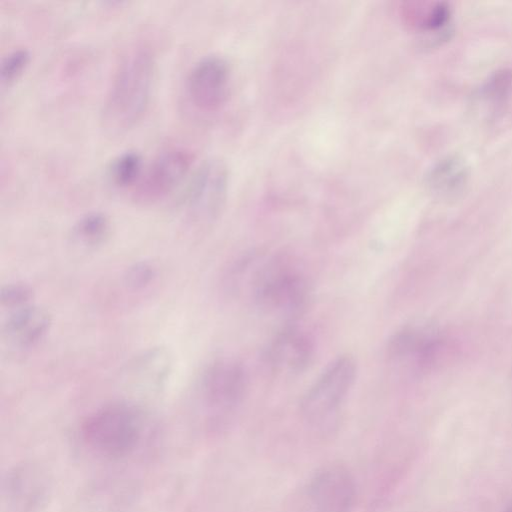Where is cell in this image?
Segmentation results:
<instances>
[{
	"label": "cell",
	"instance_id": "1",
	"mask_svg": "<svg viewBox=\"0 0 512 512\" xmlns=\"http://www.w3.org/2000/svg\"><path fill=\"white\" fill-rule=\"evenodd\" d=\"M155 70V54L146 44H136L122 55L101 112L107 131L122 133L141 120L151 98Z\"/></svg>",
	"mask_w": 512,
	"mask_h": 512
},
{
	"label": "cell",
	"instance_id": "2",
	"mask_svg": "<svg viewBox=\"0 0 512 512\" xmlns=\"http://www.w3.org/2000/svg\"><path fill=\"white\" fill-rule=\"evenodd\" d=\"M233 276L243 278L249 297L262 313L292 321L306 308L310 284L296 263L281 256H270L242 264Z\"/></svg>",
	"mask_w": 512,
	"mask_h": 512
},
{
	"label": "cell",
	"instance_id": "3",
	"mask_svg": "<svg viewBox=\"0 0 512 512\" xmlns=\"http://www.w3.org/2000/svg\"><path fill=\"white\" fill-rule=\"evenodd\" d=\"M144 411L128 401H114L91 412L80 426L84 444L94 453L111 460L131 455L145 432Z\"/></svg>",
	"mask_w": 512,
	"mask_h": 512
},
{
	"label": "cell",
	"instance_id": "4",
	"mask_svg": "<svg viewBox=\"0 0 512 512\" xmlns=\"http://www.w3.org/2000/svg\"><path fill=\"white\" fill-rule=\"evenodd\" d=\"M447 338L428 321H414L398 329L388 340L386 357L397 372L421 377L433 371L444 359Z\"/></svg>",
	"mask_w": 512,
	"mask_h": 512
},
{
	"label": "cell",
	"instance_id": "5",
	"mask_svg": "<svg viewBox=\"0 0 512 512\" xmlns=\"http://www.w3.org/2000/svg\"><path fill=\"white\" fill-rule=\"evenodd\" d=\"M248 390V375L236 359L211 362L198 382V396L207 421L214 427L225 424L242 405Z\"/></svg>",
	"mask_w": 512,
	"mask_h": 512
},
{
	"label": "cell",
	"instance_id": "6",
	"mask_svg": "<svg viewBox=\"0 0 512 512\" xmlns=\"http://www.w3.org/2000/svg\"><path fill=\"white\" fill-rule=\"evenodd\" d=\"M356 376L357 363L351 355H340L332 360L303 395L302 417L315 427L330 423L352 390Z\"/></svg>",
	"mask_w": 512,
	"mask_h": 512
},
{
	"label": "cell",
	"instance_id": "7",
	"mask_svg": "<svg viewBox=\"0 0 512 512\" xmlns=\"http://www.w3.org/2000/svg\"><path fill=\"white\" fill-rule=\"evenodd\" d=\"M229 184L226 164L211 158L201 164L193 175L184 202L187 223L205 228L214 223L225 206Z\"/></svg>",
	"mask_w": 512,
	"mask_h": 512
},
{
	"label": "cell",
	"instance_id": "8",
	"mask_svg": "<svg viewBox=\"0 0 512 512\" xmlns=\"http://www.w3.org/2000/svg\"><path fill=\"white\" fill-rule=\"evenodd\" d=\"M193 164V154L184 147H168L159 152L144 168L133 188V198L152 204L170 195L184 180Z\"/></svg>",
	"mask_w": 512,
	"mask_h": 512
},
{
	"label": "cell",
	"instance_id": "9",
	"mask_svg": "<svg viewBox=\"0 0 512 512\" xmlns=\"http://www.w3.org/2000/svg\"><path fill=\"white\" fill-rule=\"evenodd\" d=\"M229 90L230 68L222 57H203L187 74L185 95L198 111L209 113L219 110L226 103Z\"/></svg>",
	"mask_w": 512,
	"mask_h": 512
},
{
	"label": "cell",
	"instance_id": "10",
	"mask_svg": "<svg viewBox=\"0 0 512 512\" xmlns=\"http://www.w3.org/2000/svg\"><path fill=\"white\" fill-rule=\"evenodd\" d=\"M308 496L318 512H351L357 498L356 481L346 467L329 464L310 479Z\"/></svg>",
	"mask_w": 512,
	"mask_h": 512
},
{
	"label": "cell",
	"instance_id": "11",
	"mask_svg": "<svg viewBox=\"0 0 512 512\" xmlns=\"http://www.w3.org/2000/svg\"><path fill=\"white\" fill-rule=\"evenodd\" d=\"M313 339L293 323L282 327L270 340L265 360L271 369L282 374L305 371L314 357Z\"/></svg>",
	"mask_w": 512,
	"mask_h": 512
},
{
	"label": "cell",
	"instance_id": "12",
	"mask_svg": "<svg viewBox=\"0 0 512 512\" xmlns=\"http://www.w3.org/2000/svg\"><path fill=\"white\" fill-rule=\"evenodd\" d=\"M52 325V315L43 306L31 303L10 310L1 325V337L9 347L27 350L38 345Z\"/></svg>",
	"mask_w": 512,
	"mask_h": 512
},
{
	"label": "cell",
	"instance_id": "13",
	"mask_svg": "<svg viewBox=\"0 0 512 512\" xmlns=\"http://www.w3.org/2000/svg\"><path fill=\"white\" fill-rule=\"evenodd\" d=\"M468 178L467 167L456 156H447L438 161L427 175L430 190L443 198H452L460 194Z\"/></svg>",
	"mask_w": 512,
	"mask_h": 512
},
{
	"label": "cell",
	"instance_id": "14",
	"mask_svg": "<svg viewBox=\"0 0 512 512\" xmlns=\"http://www.w3.org/2000/svg\"><path fill=\"white\" fill-rule=\"evenodd\" d=\"M450 13L449 6L443 2L407 1L399 7L403 23L424 32L441 29L448 22Z\"/></svg>",
	"mask_w": 512,
	"mask_h": 512
},
{
	"label": "cell",
	"instance_id": "15",
	"mask_svg": "<svg viewBox=\"0 0 512 512\" xmlns=\"http://www.w3.org/2000/svg\"><path fill=\"white\" fill-rule=\"evenodd\" d=\"M111 228L110 218L104 212H87L73 225L72 238L82 247L95 249L107 242Z\"/></svg>",
	"mask_w": 512,
	"mask_h": 512
},
{
	"label": "cell",
	"instance_id": "16",
	"mask_svg": "<svg viewBox=\"0 0 512 512\" xmlns=\"http://www.w3.org/2000/svg\"><path fill=\"white\" fill-rule=\"evenodd\" d=\"M172 359L164 348H153L140 356L134 363L133 371L141 384H165L171 371Z\"/></svg>",
	"mask_w": 512,
	"mask_h": 512
},
{
	"label": "cell",
	"instance_id": "17",
	"mask_svg": "<svg viewBox=\"0 0 512 512\" xmlns=\"http://www.w3.org/2000/svg\"><path fill=\"white\" fill-rule=\"evenodd\" d=\"M144 171L140 153L128 150L119 154L111 163L109 176L119 188L135 187Z\"/></svg>",
	"mask_w": 512,
	"mask_h": 512
},
{
	"label": "cell",
	"instance_id": "18",
	"mask_svg": "<svg viewBox=\"0 0 512 512\" xmlns=\"http://www.w3.org/2000/svg\"><path fill=\"white\" fill-rule=\"evenodd\" d=\"M158 277L157 267L145 260L137 261L128 266L122 275L123 286L137 292L148 288Z\"/></svg>",
	"mask_w": 512,
	"mask_h": 512
},
{
	"label": "cell",
	"instance_id": "19",
	"mask_svg": "<svg viewBox=\"0 0 512 512\" xmlns=\"http://www.w3.org/2000/svg\"><path fill=\"white\" fill-rule=\"evenodd\" d=\"M31 59L30 51L17 47L9 51L1 60L0 80L3 86H10L23 74Z\"/></svg>",
	"mask_w": 512,
	"mask_h": 512
},
{
	"label": "cell",
	"instance_id": "20",
	"mask_svg": "<svg viewBox=\"0 0 512 512\" xmlns=\"http://www.w3.org/2000/svg\"><path fill=\"white\" fill-rule=\"evenodd\" d=\"M33 299L34 290L26 283L14 282L1 287L0 302L2 308L14 310L31 304Z\"/></svg>",
	"mask_w": 512,
	"mask_h": 512
},
{
	"label": "cell",
	"instance_id": "21",
	"mask_svg": "<svg viewBox=\"0 0 512 512\" xmlns=\"http://www.w3.org/2000/svg\"><path fill=\"white\" fill-rule=\"evenodd\" d=\"M506 512H512V510L506 511Z\"/></svg>",
	"mask_w": 512,
	"mask_h": 512
}]
</instances>
